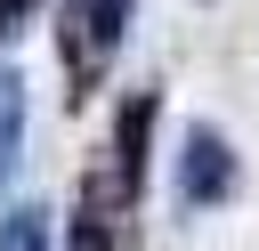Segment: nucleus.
Masks as SVG:
<instances>
[{
  "label": "nucleus",
  "mask_w": 259,
  "mask_h": 251,
  "mask_svg": "<svg viewBox=\"0 0 259 251\" xmlns=\"http://www.w3.org/2000/svg\"><path fill=\"white\" fill-rule=\"evenodd\" d=\"M178 194L194 211H219L235 194V154H227L219 130H186V146H178Z\"/></svg>",
  "instance_id": "nucleus-2"
},
{
  "label": "nucleus",
  "mask_w": 259,
  "mask_h": 251,
  "mask_svg": "<svg viewBox=\"0 0 259 251\" xmlns=\"http://www.w3.org/2000/svg\"><path fill=\"white\" fill-rule=\"evenodd\" d=\"M16 154H24V73L0 65V194L16 178Z\"/></svg>",
  "instance_id": "nucleus-5"
},
{
  "label": "nucleus",
  "mask_w": 259,
  "mask_h": 251,
  "mask_svg": "<svg viewBox=\"0 0 259 251\" xmlns=\"http://www.w3.org/2000/svg\"><path fill=\"white\" fill-rule=\"evenodd\" d=\"M73 251H130V194L105 202V178H89V202L73 219Z\"/></svg>",
  "instance_id": "nucleus-4"
},
{
  "label": "nucleus",
  "mask_w": 259,
  "mask_h": 251,
  "mask_svg": "<svg viewBox=\"0 0 259 251\" xmlns=\"http://www.w3.org/2000/svg\"><path fill=\"white\" fill-rule=\"evenodd\" d=\"M0 251H49V235H40V202L0 211Z\"/></svg>",
  "instance_id": "nucleus-6"
},
{
  "label": "nucleus",
  "mask_w": 259,
  "mask_h": 251,
  "mask_svg": "<svg viewBox=\"0 0 259 251\" xmlns=\"http://www.w3.org/2000/svg\"><path fill=\"white\" fill-rule=\"evenodd\" d=\"M121 32H130V0H65L57 40H65V81H73L65 97H73V105H89V97H97V73L113 65Z\"/></svg>",
  "instance_id": "nucleus-1"
},
{
  "label": "nucleus",
  "mask_w": 259,
  "mask_h": 251,
  "mask_svg": "<svg viewBox=\"0 0 259 251\" xmlns=\"http://www.w3.org/2000/svg\"><path fill=\"white\" fill-rule=\"evenodd\" d=\"M32 8H40V0H0V40H16V32L32 24Z\"/></svg>",
  "instance_id": "nucleus-7"
},
{
  "label": "nucleus",
  "mask_w": 259,
  "mask_h": 251,
  "mask_svg": "<svg viewBox=\"0 0 259 251\" xmlns=\"http://www.w3.org/2000/svg\"><path fill=\"white\" fill-rule=\"evenodd\" d=\"M146 146H154V89H138L121 105V121H113V178H121V194L146 186Z\"/></svg>",
  "instance_id": "nucleus-3"
}]
</instances>
